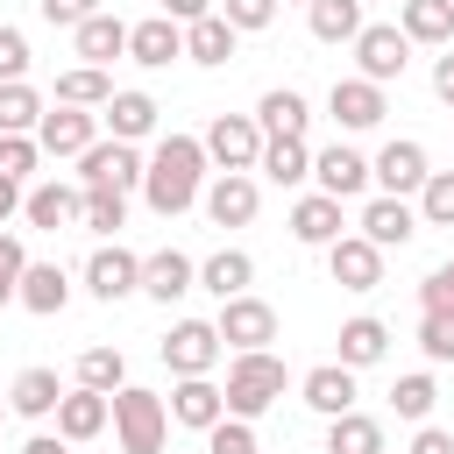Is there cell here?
Listing matches in <instances>:
<instances>
[{
	"mask_svg": "<svg viewBox=\"0 0 454 454\" xmlns=\"http://www.w3.org/2000/svg\"><path fill=\"white\" fill-rule=\"evenodd\" d=\"M206 170H213V163H206L199 135H163V142L149 149V163H142V199H149V213L177 220L184 206H199Z\"/></svg>",
	"mask_w": 454,
	"mask_h": 454,
	"instance_id": "obj_1",
	"label": "cell"
},
{
	"mask_svg": "<svg viewBox=\"0 0 454 454\" xmlns=\"http://www.w3.org/2000/svg\"><path fill=\"white\" fill-rule=\"evenodd\" d=\"M220 397H227V419H262V411L284 397V362H277L270 348H241V355L227 362Z\"/></svg>",
	"mask_w": 454,
	"mask_h": 454,
	"instance_id": "obj_2",
	"label": "cell"
},
{
	"mask_svg": "<svg viewBox=\"0 0 454 454\" xmlns=\"http://www.w3.org/2000/svg\"><path fill=\"white\" fill-rule=\"evenodd\" d=\"M114 440H121V454H163V440H170V411H163V397L156 390H142V383H121L114 390Z\"/></svg>",
	"mask_w": 454,
	"mask_h": 454,
	"instance_id": "obj_3",
	"label": "cell"
},
{
	"mask_svg": "<svg viewBox=\"0 0 454 454\" xmlns=\"http://www.w3.org/2000/svg\"><path fill=\"white\" fill-rule=\"evenodd\" d=\"M404 64H411V35L397 21H362V35H355V78L390 85V78H404Z\"/></svg>",
	"mask_w": 454,
	"mask_h": 454,
	"instance_id": "obj_4",
	"label": "cell"
},
{
	"mask_svg": "<svg viewBox=\"0 0 454 454\" xmlns=\"http://www.w3.org/2000/svg\"><path fill=\"white\" fill-rule=\"evenodd\" d=\"M199 149H206L213 170H255V156H262V128H255V114H213L206 135H199Z\"/></svg>",
	"mask_w": 454,
	"mask_h": 454,
	"instance_id": "obj_5",
	"label": "cell"
},
{
	"mask_svg": "<svg viewBox=\"0 0 454 454\" xmlns=\"http://www.w3.org/2000/svg\"><path fill=\"white\" fill-rule=\"evenodd\" d=\"M85 291H92L99 305L135 298V291H142V255H135V248H121V241H99V248L85 255Z\"/></svg>",
	"mask_w": 454,
	"mask_h": 454,
	"instance_id": "obj_6",
	"label": "cell"
},
{
	"mask_svg": "<svg viewBox=\"0 0 454 454\" xmlns=\"http://www.w3.org/2000/svg\"><path fill=\"white\" fill-rule=\"evenodd\" d=\"M220 333H213V319H177L170 333H163V369L170 376H213L220 369Z\"/></svg>",
	"mask_w": 454,
	"mask_h": 454,
	"instance_id": "obj_7",
	"label": "cell"
},
{
	"mask_svg": "<svg viewBox=\"0 0 454 454\" xmlns=\"http://www.w3.org/2000/svg\"><path fill=\"white\" fill-rule=\"evenodd\" d=\"M99 142V106H43V121H35V149L43 156H78V149H92Z\"/></svg>",
	"mask_w": 454,
	"mask_h": 454,
	"instance_id": "obj_8",
	"label": "cell"
},
{
	"mask_svg": "<svg viewBox=\"0 0 454 454\" xmlns=\"http://www.w3.org/2000/svg\"><path fill=\"white\" fill-rule=\"evenodd\" d=\"M142 149L135 142H92V149H78V184H114V192H142Z\"/></svg>",
	"mask_w": 454,
	"mask_h": 454,
	"instance_id": "obj_9",
	"label": "cell"
},
{
	"mask_svg": "<svg viewBox=\"0 0 454 454\" xmlns=\"http://www.w3.org/2000/svg\"><path fill=\"white\" fill-rule=\"evenodd\" d=\"M213 333H220V348H270L277 340V312L255 298V291H241V298H220V319H213Z\"/></svg>",
	"mask_w": 454,
	"mask_h": 454,
	"instance_id": "obj_10",
	"label": "cell"
},
{
	"mask_svg": "<svg viewBox=\"0 0 454 454\" xmlns=\"http://www.w3.org/2000/svg\"><path fill=\"white\" fill-rule=\"evenodd\" d=\"M199 206H206L213 227H248L255 206H262V184H255V170H220V177L199 192Z\"/></svg>",
	"mask_w": 454,
	"mask_h": 454,
	"instance_id": "obj_11",
	"label": "cell"
},
{
	"mask_svg": "<svg viewBox=\"0 0 454 454\" xmlns=\"http://www.w3.org/2000/svg\"><path fill=\"white\" fill-rule=\"evenodd\" d=\"M426 170H433V163H426V142H411V135H404V142H383V149L369 156V184H383L390 199H411V192L426 184Z\"/></svg>",
	"mask_w": 454,
	"mask_h": 454,
	"instance_id": "obj_12",
	"label": "cell"
},
{
	"mask_svg": "<svg viewBox=\"0 0 454 454\" xmlns=\"http://www.w3.org/2000/svg\"><path fill=\"white\" fill-rule=\"evenodd\" d=\"M326 270H333L340 291H376L383 284V248L369 234H333L326 241Z\"/></svg>",
	"mask_w": 454,
	"mask_h": 454,
	"instance_id": "obj_13",
	"label": "cell"
},
{
	"mask_svg": "<svg viewBox=\"0 0 454 454\" xmlns=\"http://www.w3.org/2000/svg\"><path fill=\"white\" fill-rule=\"evenodd\" d=\"M78 206H85V184H64V177H43L21 192V220L57 234V227H78Z\"/></svg>",
	"mask_w": 454,
	"mask_h": 454,
	"instance_id": "obj_14",
	"label": "cell"
},
{
	"mask_svg": "<svg viewBox=\"0 0 454 454\" xmlns=\"http://www.w3.org/2000/svg\"><path fill=\"white\" fill-rule=\"evenodd\" d=\"M326 114H333L348 135H369V128L390 114V99H383V85H369V78H333V92H326Z\"/></svg>",
	"mask_w": 454,
	"mask_h": 454,
	"instance_id": "obj_15",
	"label": "cell"
},
{
	"mask_svg": "<svg viewBox=\"0 0 454 454\" xmlns=\"http://www.w3.org/2000/svg\"><path fill=\"white\" fill-rule=\"evenodd\" d=\"M50 419H57V433H64L71 447H85V440H99V433H106V419H114V397L78 383V390H64V397H57V411H50Z\"/></svg>",
	"mask_w": 454,
	"mask_h": 454,
	"instance_id": "obj_16",
	"label": "cell"
},
{
	"mask_svg": "<svg viewBox=\"0 0 454 454\" xmlns=\"http://www.w3.org/2000/svg\"><path fill=\"white\" fill-rule=\"evenodd\" d=\"M312 177H319V192L326 199H355L362 184H369V156L362 149H348V142H333V149H312Z\"/></svg>",
	"mask_w": 454,
	"mask_h": 454,
	"instance_id": "obj_17",
	"label": "cell"
},
{
	"mask_svg": "<svg viewBox=\"0 0 454 454\" xmlns=\"http://www.w3.org/2000/svg\"><path fill=\"white\" fill-rule=\"evenodd\" d=\"M376 248H404L411 234H419V206L411 199H390V192H376L369 206H362V220H355Z\"/></svg>",
	"mask_w": 454,
	"mask_h": 454,
	"instance_id": "obj_18",
	"label": "cell"
},
{
	"mask_svg": "<svg viewBox=\"0 0 454 454\" xmlns=\"http://www.w3.org/2000/svg\"><path fill=\"white\" fill-rule=\"evenodd\" d=\"M184 291H199V262H192L184 248H156V255H142V298L170 305V298H184Z\"/></svg>",
	"mask_w": 454,
	"mask_h": 454,
	"instance_id": "obj_19",
	"label": "cell"
},
{
	"mask_svg": "<svg viewBox=\"0 0 454 454\" xmlns=\"http://www.w3.org/2000/svg\"><path fill=\"white\" fill-rule=\"evenodd\" d=\"M298 397H305L319 419H340V411H355V369H348V362H319V369L298 376Z\"/></svg>",
	"mask_w": 454,
	"mask_h": 454,
	"instance_id": "obj_20",
	"label": "cell"
},
{
	"mask_svg": "<svg viewBox=\"0 0 454 454\" xmlns=\"http://www.w3.org/2000/svg\"><path fill=\"white\" fill-rule=\"evenodd\" d=\"M163 411H170V426L206 433V426L227 411V397H220V383H213V376H177V390L163 397Z\"/></svg>",
	"mask_w": 454,
	"mask_h": 454,
	"instance_id": "obj_21",
	"label": "cell"
},
{
	"mask_svg": "<svg viewBox=\"0 0 454 454\" xmlns=\"http://www.w3.org/2000/svg\"><path fill=\"white\" fill-rule=\"evenodd\" d=\"M170 57H184V28H177L170 14H149V21H135V28H128V64L163 71Z\"/></svg>",
	"mask_w": 454,
	"mask_h": 454,
	"instance_id": "obj_22",
	"label": "cell"
},
{
	"mask_svg": "<svg viewBox=\"0 0 454 454\" xmlns=\"http://www.w3.org/2000/svg\"><path fill=\"white\" fill-rule=\"evenodd\" d=\"M71 43H78V57H85V64H99V71H106L114 57H128V21L99 7V14H85V21L71 28Z\"/></svg>",
	"mask_w": 454,
	"mask_h": 454,
	"instance_id": "obj_23",
	"label": "cell"
},
{
	"mask_svg": "<svg viewBox=\"0 0 454 454\" xmlns=\"http://www.w3.org/2000/svg\"><path fill=\"white\" fill-rule=\"evenodd\" d=\"M14 305H28V312H64L71 305V277H64V262H28L21 270V284H14Z\"/></svg>",
	"mask_w": 454,
	"mask_h": 454,
	"instance_id": "obj_24",
	"label": "cell"
},
{
	"mask_svg": "<svg viewBox=\"0 0 454 454\" xmlns=\"http://www.w3.org/2000/svg\"><path fill=\"white\" fill-rule=\"evenodd\" d=\"M57 397H64V383H57V369H43V362H28V369L7 383V411H14V419H50Z\"/></svg>",
	"mask_w": 454,
	"mask_h": 454,
	"instance_id": "obj_25",
	"label": "cell"
},
{
	"mask_svg": "<svg viewBox=\"0 0 454 454\" xmlns=\"http://www.w3.org/2000/svg\"><path fill=\"white\" fill-rule=\"evenodd\" d=\"M234 43H241V28H234V21H220V14L184 21V57H192V64H206V71H220V64L234 57Z\"/></svg>",
	"mask_w": 454,
	"mask_h": 454,
	"instance_id": "obj_26",
	"label": "cell"
},
{
	"mask_svg": "<svg viewBox=\"0 0 454 454\" xmlns=\"http://www.w3.org/2000/svg\"><path fill=\"white\" fill-rule=\"evenodd\" d=\"M156 114H163V106H156L149 92H114V99L99 106V121H106L114 142H142V135H156Z\"/></svg>",
	"mask_w": 454,
	"mask_h": 454,
	"instance_id": "obj_27",
	"label": "cell"
},
{
	"mask_svg": "<svg viewBox=\"0 0 454 454\" xmlns=\"http://www.w3.org/2000/svg\"><path fill=\"white\" fill-rule=\"evenodd\" d=\"M255 170H262L270 184H305V177H312V149H305V135H262Z\"/></svg>",
	"mask_w": 454,
	"mask_h": 454,
	"instance_id": "obj_28",
	"label": "cell"
},
{
	"mask_svg": "<svg viewBox=\"0 0 454 454\" xmlns=\"http://www.w3.org/2000/svg\"><path fill=\"white\" fill-rule=\"evenodd\" d=\"M248 284H255V255L248 248H213L199 262V291H213V298H241Z\"/></svg>",
	"mask_w": 454,
	"mask_h": 454,
	"instance_id": "obj_29",
	"label": "cell"
},
{
	"mask_svg": "<svg viewBox=\"0 0 454 454\" xmlns=\"http://www.w3.org/2000/svg\"><path fill=\"white\" fill-rule=\"evenodd\" d=\"M383 355H390V326L369 319V312H355V319L340 326V355H333V362H348V369H376Z\"/></svg>",
	"mask_w": 454,
	"mask_h": 454,
	"instance_id": "obj_30",
	"label": "cell"
},
{
	"mask_svg": "<svg viewBox=\"0 0 454 454\" xmlns=\"http://www.w3.org/2000/svg\"><path fill=\"white\" fill-rule=\"evenodd\" d=\"M305 121H312V106H305V92H291V85H270V92L255 99V128H262V135H305Z\"/></svg>",
	"mask_w": 454,
	"mask_h": 454,
	"instance_id": "obj_31",
	"label": "cell"
},
{
	"mask_svg": "<svg viewBox=\"0 0 454 454\" xmlns=\"http://www.w3.org/2000/svg\"><path fill=\"white\" fill-rule=\"evenodd\" d=\"M291 234H298L305 248H326V241L340 234V199H326V192H305V199L291 206Z\"/></svg>",
	"mask_w": 454,
	"mask_h": 454,
	"instance_id": "obj_32",
	"label": "cell"
},
{
	"mask_svg": "<svg viewBox=\"0 0 454 454\" xmlns=\"http://www.w3.org/2000/svg\"><path fill=\"white\" fill-rule=\"evenodd\" d=\"M397 28L411 43H447L454 35V0H397Z\"/></svg>",
	"mask_w": 454,
	"mask_h": 454,
	"instance_id": "obj_33",
	"label": "cell"
},
{
	"mask_svg": "<svg viewBox=\"0 0 454 454\" xmlns=\"http://www.w3.org/2000/svg\"><path fill=\"white\" fill-rule=\"evenodd\" d=\"M326 454H383V426L369 411H340L326 419Z\"/></svg>",
	"mask_w": 454,
	"mask_h": 454,
	"instance_id": "obj_34",
	"label": "cell"
},
{
	"mask_svg": "<svg viewBox=\"0 0 454 454\" xmlns=\"http://www.w3.org/2000/svg\"><path fill=\"white\" fill-rule=\"evenodd\" d=\"M114 99V78L99 71V64H71V71H57V106H106Z\"/></svg>",
	"mask_w": 454,
	"mask_h": 454,
	"instance_id": "obj_35",
	"label": "cell"
},
{
	"mask_svg": "<svg viewBox=\"0 0 454 454\" xmlns=\"http://www.w3.org/2000/svg\"><path fill=\"white\" fill-rule=\"evenodd\" d=\"M305 21H312L319 43H355L362 35V0H312Z\"/></svg>",
	"mask_w": 454,
	"mask_h": 454,
	"instance_id": "obj_36",
	"label": "cell"
},
{
	"mask_svg": "<svg viewBox=\"0 0 454 454\" xmlns=\"http://www.w3.org/2000/svg\"><path fill=\"white\" fill-rule=\"evenodd\" d=\"M78 227H92V234H121V227H128V192H114V184H85Z\"/></svg>",
	"mask_w": 454,
	"mask_h": 454,
	"instance_id": "obj_37",
	"label": "cell"
},
{
	"mask_svg": "<svg viewBox=\"0 0 454 454\" xmlns=\"http://www.w3.org/2000/svg\"><path fill=\"white\" fill-rule=\"evenodd\" d=\"M35 121H43V92L28 78L0 85V135H35Z\"/></svg>",
	"mask_w": 454,
	"mask_h": 454,
	"instance_id": "obj_38",
	"label": "cell"
},
{
	"mask_svg": "<svg viewBox=\"0 0 454 454\" xmlns=\"http://www.w3.org/2000/svg\"><path fill=\"white\" fill-rule=\"evenodd\" d=\"M433 404H440V390H433V376H426V369H411V376H397V383H390V411H397V419L426 426V419H433Z\"/></svg>",
	"mask_w": 454,
	"mask_h": 454,
	"instance_id": "obj_39",
	"label": "cell"
},
{
	"mask_svg": "<svg viewBox=\"0 0 454 454\" xmlns=\"http://www.w3.org/2000/svg\"><path fill=\"white\" fill-rule=\"evenodd\" d=\"M411 199H419V227H454V170H426Z\"/></svg>",
	"mask_w": 454,
	"mask_h": 454,
	"instance_id": "obj_40",
	"label": "cell"
},
{
	"mask_svg": "<svg viewBox=\"0 0 454 454\" xmlns=\"http://www.w3.org/2000/svg\"><path fill=\"white\" fill-rule=\"evenodd\" d=\"M78 383L114 397V390L128 383V362H121V348H85V355H78Z\"/></svg>",
	"mask_w": 454,
	"mask_h": 454,
	"instance_id": "obj_41",
	"label": "cell"
},
{
	"mask_svg": "<svg viewBox=\"0 0 454 454\" xmlns=\"http://www.w3.org/2000/svg\"><path fill=\"white\" fill-rule=\"evenodd\" d=\"M206 454H262V447H255V419H227V411H220V419L206 426Z\"/></svg>",
	"mask_w": 454,
	"mask_h": 454,
	"instance_id": "obj_42",
	"label": "cell"
},
{
	"mask_svg": "<svg viewBox=\"0 0 454 454\" xmlns=\"http://www.w3.org/2000/svg\"><path fill=\"white\" fill-rule=\"evenodd\" d=\"M35 163H43L35 135H0V177H7V184H28V177H35Z\"/></svg>",
	"mask_w": 454,
	"mask_h": 454,
	"instance_id": "obj_43",
	"label": "cell"
},
{
	"mask_svg": "<svg viewBox=\"0 0 454 454\" xmlns=\"http://www.w3.org/2000/svg\"><path fill=\"white\" fill-rule=\"evenodd\" d=\"M419 348L426 362H454V312H419Z\"/></svg>",
	"mask_w": 454,
	"mask_h": 454,
	"instance_id": "obj_44",
	"label": "cell"
},
{
	"mask_svg": "<svg viewBox=\"0 0 454 454\" xmlns=\"http://www.w3.org/2000/svg\"><path fill=\"white\" fill-rule=\"evenodd\" d=\"M213 14H220V21H234L241 35H255V28H270V21H277V0H220Z\"/></svg>",
	"mask_w": 454,
	"mask_h": 454,
	"instance_id": "obj_45",
	"label": "cell"
},
{
	"mask_svg": "<svg viewBox=\"0 0 454 454\" xmlns=\"http://www.w3.org/2000/svg\"><path fill=\"white\" fill-rule=\"evenodd\" d=\"M14 78H28V35L0 21V85H14Z\"/></svg>",
	"mask_w": 454,
	"mask_h": 454,
	"instance_id": "obj_46",
	"label": "cell"
},
{
	"mask_svg": "<svg viewBox=\"0 0 454 454\" xmlns=\"http://www.w3.org/2000/svg\"><path fill=\"white\" fill-rule=\"evenodd\" d=\"M419 312H454V255L419 284Z\"/></svg>",
	"mask_w": 454,
	"mask_h": 454,
	"instance_id": "obj_47",
	"label": "cell"
},
{
	"mask_svg": "<svg viewBox=\"0 0 454 454\" xmlns=\"http://www.w3.org/2000/svg\"><path fill=\"white\" fill-rule=\"evenodd\" d=\"M21 270H28V248H21V234H0V305L14 298V284H21Z\"/></svg>",
	"mask_w": 454,
	"mask_h": 454,
	"instance_id": "obj_48",
	"label": "cell"
},
{
	"mask_svg": "<svg viewBox=\"0 0 454 454\" xmlns=\"http://www.w3.org/2000/svg\"><path fill=\"white\" fill-rule=\"evenodd\" d=\"M35 7H43L50 28H78L85 14H99V0H35Z\"/></svg>",
	"mask_w": 454,
	"mask_h": 454,
	"instance_id": "obj_49",
	"label": "cell"
},
{
	"mask_svg": "<svg viewBox=\"0 0 454 454\" xmlns=\"http://www.w3.org/2000/svg\"><path fill=\"white\" fill-rule=\"evenodd\" d=\"M411 454H454V433L447 426H419L411 433Z\"/></svg>",
	"mask_w": 454,
	"mask_h": 454,
	"instance_id": "obj_50",
	"label": "cell"
},
{
	"mask_svg": "<svg viewBox=\"0 0 454 454\" xmlns=\"http://www.w3.org/2000/svg\"><path fill=\"white\" fill-rule=\"evenodd\" d=\"M163 14L184 28V21H199V14H213V0H163Z\"/></svg>",
	"mask_w": 454,
	"mask_h": 454,
	"instance_id": "obj_51",
	"label": "cell"
},
{
	"mask_svg": "<svg viewBox=\"0 0 454 454\" xmlns=\"http://www.w3.org/2000/svg\"><path fill=\"white\" fill-rule=\"evenodd\" d=\"M433 92L454 106V57H433Z\"/></svg>",
	"mask_w": 454,
	"mask_h": 454,
	"instance_id": "obj_52",
	"label": "cell"
},
{
	"mask_svg": "<svg viewBox=\"0 0 454 454\" xmlns=\"http://www.w3.org/2000/svg\"><path fill=\"white\" fill-rule=\"evenodd\" d=\"M21 454H71V440L64 433H35V440H21Z\"/></svg>",
	"mask_w": 454,
	"mask_h": 454,
	"instance_id": "obj_53",
	"label": "cell"
},
{
	"mask_svg": "<svg viewBox=\"0 0 454 454\" xmlns=\"http://www.w3.org/2000/svg\"><path fill=\"white\" fill-rule=\"evenodd\" d=\"M7 213H21V184H7V177H0V227H7Z\"/></svg>",
	"mask_w": 454,
	"mask_h": 454,
	"instance_id": "obj_54",
	"label": "cell"
},
{
	"mask_svg": "<svg viewBox=\"0 0 454 454\" xmlns=\"http://www.w3.org/2000/svg\"><path fill=\"white\" fill-rule=\"evenodd\" d=\"M0 426H7V397H0Z\"/></svg>",
	"mask_w": 454,
	"mask_h": 454,
	"instance_id": "obj_55",
	"label": "cell"
},
{
	"mask_svg": "<svg viewBox=\"0 0 454 454\" xmlns=\"http://www.w3.org/2000/svg\"><path fill=\"white\" fill-rule=\"evenodd\" d=\"M298 7H312V0H298Z\"/></svg>",
	"mask_w": 454,
	"mask_h": 454,
	"instance_id": "obj_56",
	"label": "cell"
}]
</instances>
